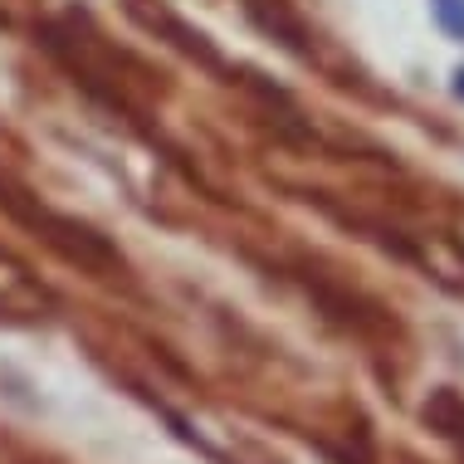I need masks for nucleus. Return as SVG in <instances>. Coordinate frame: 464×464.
<instances>
[{"label": "nucleus", "instance_id": "nucleus-2", "mask_svg": "<svg viewBox=\"0 0 464 464\" xmlns=\"http://www.w3.org/2000/svg\"><path fill=\"white\" fill-rule=\"evenodd\" d=\"M430 15H435V24H440L450 40L464 44V0H430Z\"/></svg>", "mask_w": 464, "mask_h": 464}, {"label": "nucleus", "instance_id": "nucleus-1", "mask_svg": "<svg viewBox=\"0 0 464 464\" xmlns=\"http://www.w3.org/2000/svg\"><path fill=\"white\" fill-rule=\"evenodd\" d=\"M425 416L440 425V435H450V440L464 450V401H459L455 392H440L430 406H425Z\"/></svg>", "mask_w": 464, "mask_h": 464}, {"label": "nucleus", "instance_id": "nucleus-3", "mask_svg": "<svg viewBox=\"0 0 464 464\" xmlns=\"http://www.w3.org/2000/svg\"><path fill=\"white\" fill-rule=\"evenodd\" d=\"M455 93L464 98V69H455Z\"/></svg>", "mask_w": 464, "mask_h": 464}]
</instances>
